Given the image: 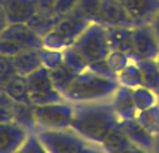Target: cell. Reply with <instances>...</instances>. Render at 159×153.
<instances>
[{"instance_id": "1", "label": "cell", "mask_w": 159, "mask_h": 153, "mask_svg": "<svg viewBox=\"0 0 159 153\" xmlns=\"http://www.w3.org/2000/svg\"><path fill=\"white\" fill-rule=\"evenodd\" d=\"M119 124L110 101L73 103V119L70 128L83 140L101 144L107 134Z\"/></svg>"}, {"instance_id": "2", "label": "cell", "mask_w": 159, "mask_h": 153, "mask_svg": "<svg viewBox=\"0 0 159 153\" xmlns=\"http://www.w3.org/2000/svg\"><path fill=\"white\" fill-rule=\"evenodd\" d=\"M119 88L116 79L104 77L86 69L77 73L71 83L64 91L62 97L70 103H95L110 100Z\"/></svg>"}, {"instance_id": "3", "label": "cell", "mask_w": 159, "mask_h": 153, "mask_svg": "<svg viewBox=\"0 0 159 153\" xmlns=\"http://www.w3.org/2000/svg\"><path fill=\"white\" fill-rule=\"evenodd\" d=\"M71 49L86 63L88 67L95 61L107 58L111 48L109 43L106 25L98 22H91L82 31V34L75 40Z\"/></svg>"}, {"instance_id": "4", "label": "cell", "mask_w": 159, "mask_h": 153, "mask_svg": "<svg viewBox=\"0 0 159 153\" xmlns=\"http://www.w3.org/2000/svg\"><path fill=\"white\" fill-rule=\"evenodd\" d=\"M91 24L88 18H85L76 7L64 15L60 22L52 28L49 33L42 37L43 48L55 49V51H64L66 48L71 46L75 40L82 34V31Z\"/></svg>"}, {"instance_id": "5", "label": "cell", "mask_w": 159, "mask_h": 153, "mask_svg": "<svg viewBox=\"0 0 159 153\" xmlns=\"http://www.w3.org/2000/svg\"><path fill=\"white\" fill-rule=\"evenodd\" d=\"M31 119L40 129H69L73 119V103L64 100L31 106Z\"/></svg>"}, {"instance_id": "6", "label": "cell", "mask_w": 159, "mask_h": 153, "mask_svg": "<svg viewBox=\"0 0 159 153\" xmlns=\"http://www.w3.org/2000/svg\"><path fill=\"white\" fill-rule=\"evenodd\" d=\"M25 83H27L28 101L31 106L64 101L62 94L57 89L55 85L51 80L49 70L43 65L36 69L34 71L28 73L25 76Z\"/></svg>"}, {"instance_id": "7", "label": "cell", "mask_w": 159, "mask_h": 153, "mask_svg": "<svg viewBox=\"0 0 159 153\" xmlns=\"http://www.w3.org/2000/svg\"><path fill=\"white\" fill-rule=\"evenodd\" d=\"M49 153H82L88 144L79 134L69 129H39L36 134Z\"/></svg>"}, {"instance_id": "8", "label": "cell", "mask_w": 159, "mask_h": 153, "mask_svg": "<svg viewBox=\"0 0 159 153\" xmlns=\"http://www.w3.org/2000/svg\"><path fill=\"white\" fill-rule=\"evenodd\" d=\"M158 52L159 43L150 24H141V25H135L132 28L131 58L134 61L155 60Z\"/></svg>"}, {"instance_id": "9", "label": "cell", "mask_w": 159, "mask_h": 153, "mask_svg": "<svg viewBox=\"0 0 159 153\" xmlns=\"http://www.w3.org/2000/svg\"><path fill=\"white\" fill-rule=\"evenodd\" d=\"M135 25L150 24L159 12V0H118Z\"/></svg>"}, {"instance_id": "10", "label": "cell", "mask_w": 159, "mask_h": 153, "mask_svg": "<svg viewBox=\"0 0 159 153\" xmlns=\"http://www.w3.org/2000/svg\"><path fill=\"white\" fill-rule=\"evenodd\" d=\"M106 27L110 25H125V27H135V24L125 12V9L118 0H101V5L95 16V21Z\"/></svg>"}, {"instance_id": "11", "label": "cell", "mask_w": 159, "mask_h": 153, "mask_svg": "<svg viewBox=\"0 0 159 153\" xmlns=\"http://www.w3.org/2000/svg\"><path fill=\"white\" fill-rule=\"evenodd\" d=\"M28 137L25 126L18 122L0 120V153H15Z\"/></svg>"}, {"instance_id": "12", "label": "cell", "mask_w": 159, "mask_h": 153, "mask_svg": "<svg viewBox=\"0 0 159 153\" xmlns=\"http://www.w3.org/2000/svg\"><path fill=\"white\" fill-rule=\"evenodd\" d=\"M7 24H27L37 12L34 0H2Z\"/></svg>"}, {"instance_id": "13", "label": "cell", "mask_w": 159, "mask_h": 153, "mask_svg": "<svg viewBox=\"0 0 159 153\" xmlns=\"http://www.w3.org/2000/svg\"><path fill=\"white\" fill-rule=\"evenodd\" d=\"M0 37L9 39L22 45L25 49H40L43 46L42 37L34 33L27 24H7L0 33Z\"/></svg>"}, {"instance_id": "14", "label": "cell", "mask_w": 159, "mask_h": 153, "mask_svg": "<svg viewBox=\"0 0 159 153\" xmlns=\"http://www.w3.org/2000/svg\"><path fill=\"white\" fill-rule=\"evenodd\" d=\"M119 125L126 134V137L131 140L135 146L141 147L144 150L153 152L156 146V135L147 131L144 126L139 124L135 119H128V120H119Z\"/></svg>"}, {"instance_id": "15", "label": "cell", "mask_w": 159, "mask_h": 153, "mask_svg": "<svg viewBox=\"0 0 159 153\" xmlns=\"http://www.w3.org/2000/svg\"><path fill=\"white\" fill-rule=\"evenodd\" d=\"M110 101L111 107L115 113L118 115L119 120H128V119H135L137 116V107L134 103V98H132V89L131 88H126V86H120L115 91V94L111 95Z\"/></svg>"}, {"instance_id": "16", "label": "cell", "mask_w": 159, "mask_h": 153, "mask_svg": "<svg viewBox=\"0 0 159 153\" xmlns=\"http://www.w3.org/2000/svg\"><path fill=\"white\" fill-rule=\"evenodd\" d=\"M107 28V37L111 51H120L131 56L132 51V28L125 25H110ZM132 60V58H131Z\"/></svg>"}, {"instance_id": "17", "label": "cell", "mask_w": 159, "mask_h": 153, "mask_svg": "<svg viewBox=\"0 0 159 153\" xmlns=\"http://www.w3.org/2000/svg\"><path fill=\"white\" fill-rule=\"evenodd\" d=\"M62 16L57 14L54 9H51V11H37L31 16V20L27 22V25L34 33H37L40 37H43V36L46 34V33H49L60 22V20H61Z\"/></svg>"}, {"instance_id": "18", "label": "cell", "mask_w": 159, "mask_h": 153, "mask_svg": "<svg viewBox=\"0 0 159 153\" xmlns=\"http://www.w3.org/2000/svg\"><path fill=\"white\" fill-rule=\"evenodd\" d=\"M9 58H11V63L14 65V69L16 70V73H20L22 76H27L28 73L42 67L39 49H28L15 56H9Z\"/></svg>"}, {"instance_id": "19", "label": "cell", "mask_w": 159, "mask_h": 153, "mask_svg": "<svg viewBox=\"0 0 159 153\" xmlns=\"http://www.w3.org/2000/svg\"><path fill=\"white\" fill-rule=\"evenodd\" d=\"M116 80L119 82L120 86H126V88H131V89L141 86V70H140L139 63L131 60L116 74Z\"/></svg>"}, {"instance_id": "20", "label": "cell", "mask_w": 159, "mask_h": 153, "mask_svg": "<svg viewBox=\"0 0 159 153\" xmlns=\"http://www.w3.org/2000/svg\"><path fill=\"white\" fill-rule=\"evenodd\" d=\"M141 70V85L159 95V69L153 60L137 61Z\"/></svg>"}, {"instance_id": "21", "label": "cell", "mask_w": 159, "mask_h": 153, "mask_svg": "<svg viewBox=\"0 0 159 153\" xmlns=\"http://www.w3.org/2000/svg\"><path fill=\"white\" fill-rule=\"evenodd\" d=\"M76 74H77L76 71L71 69L70 65H67L66 63L60 64L55 69L49 70V76H51L52 83L55 85V88L61 94H64V91L67 89V86L71 83V80L76 77Z\"/></svg>"}, {"instance_id": "22", "label": "cell", "mask_w": 159, "mask_h": 153, "mask_svg": "<svg viewBox=\"0 0 159 153\" xmlns=\"http://www.w3.org/2000/svg\"><path fill=\"white\" fill-rule=\"evenodd\" d=\"M135 120L141 124L147 131H150L152 134L158 135L159 134V103H156L155 106L140 110L135 116Z\"/></svg>"}, {"instance_id": "23", "label": "cell", "mask_w": 159, "mask_h": 153, "mask_svg": "<svg viewBox=\"0 0 159 153\" xmlns=\"http://www.w3.org/2000/svg\"><path fill=\"white\" fill-rule=\"evenodd\" d=\"M158 94L153 92L152 89L146 88V86H137L132 89V98H134V103H135V107L137 110H144V109H149L158 103Z\"/></svg>"}, {"instance_id": "24", "label": "cell", "mask_w": 159, "mask_h": 153, "mask_svg": "<svg viewBox=\"0 0 159 153\" xmlns=\"http://www.w3.org/2000/svg\"><path fill=\"white\" fill-rule=\"evenodd\" d=\"M39 52H40L42 65L46 67L48 70L55 69L60 64L64 63V54H62V51H55V49H49V48H43L42 46L39 49Z\"/></svg>"}, {"instance_id": "25", "label": "cell", "mask_w": 159, "mask_h": 153, "mask_svg": "<svg viewBox=\"0 0 159 153\" xmlns=\"http://www.w3.org/2000/svg\"><path fill=\"white\" fill-rule=\"evenodd\" d=\"M106 61L109 64V67L111 69V71L115 74H118L119 71L131 61V56L128 54H125V52H120V51H110V54L107 55Z\"/></svg>"}, {"instance_id": "26", "label": "cell", "mask_w": 159, "mask_h": 153, "mask_svg": "<svg viewBox=\"0 0 159 153\" xmlns=\"http://www.w3.org/2000/svg\"><path fill=\"white\" fill-rule=\"evenodd\" d=\"M100 5H101V0H77L76 9L85 18H88L91 22H94L98 14Z\"/></svg>"}, {"instance_id": "27", "label": "cell", "mask_w": 159, "mask_h": 153, "mask_svg": "<svg viewBox=\"0 0 159 153\" xmlns=\"http://www.w3.org/2000/svg\"><path fill=\"white\" fill-rule=\"evenodd\" d=\"M15 153H49L45 146L40 143L36 134H28L25 141L21 144V147Z\"/></svg>"}, {"instance_id": "28", "label": "cell", "mask_w": 159, "mask_h": 153, "mask_svg": "<svg viewBox=\"0 0 159 153\" xmlns=\"http://www.w3.org/2000/svg\"><path fill=\"white\" fill-rule=\"evenodd\" d=\"M89 70H92L94 73H97V74H101L104 77H110V79H116V74L111 71V69L109 67V64L106 61V58L104 60H100V61H95V63L89 64Z\"/></svg>"}, {"instance_id": "29", "label": "cell", "mask_w": 159, "mask_h": 153, "mask_svg": "<svg viewBox=\"0 0 159 153\" xmlns=\"http://www.w3.org/2000/svg\"><path fill=\"white\" fill-rule=\"evenodd\" d=\"M76 6H77V0H57L54 11L62 16V15H67L69 12H71Z\"/></svg>"}, {"instance_id": "30", "label": "cell", "mask_w": 159, "mask_h": 153, "mask_svg": "<svg viewBox=\"0 0 159 153\" xmlns=\"http://www.w3.org/2000/svg\"><path fill=\"white\" fill-rule=\"evenodd\" d=\"M119 153H153V152H149V150H144V149H141V147L135 146L134 143H129L126 147H124L122 150Z\"/></svg>"}, {"instance_id": "31", "label": "cell", "mask_w": 159, "mask_h": 153, "mask_svg": "<svg viewBox=\"0 0 159 153\" xmlns=\"http://www.w3.org/2000/svg\"><path fill=\"white\" fill-rule=\"evenodd\" d=\"M82 153H107L104 150L103 147L100 146V144H94V143H88L85 149L82 150Z\"/></svg>"}, {"instance_id": "32", "label": "cell", "mask_w": 159, "mask_h": 153, "mask_svg": "<svg viewBox=\"0 0 159 153\" xmlns=\"http://www.w3.org/2000/svg\"><path fill=\"white\" fill-rule=\"evenodd\" d=\"M150 25H152V30L153 33H155V36H156V39H158V43H159V12L156 14V16L152 20V22H150Z\"/></svg>"}, {"instance_id": "33", "label": "cell", "mask_w": 159, "mask_h": 153, "mask_svg": "<svg viewBox=\"0 0 159 153\" xmlns=\"http://www.w3.org/2000/svg\"><path fill=\"white\" fill-rule=\"evenodd\" d=\"M0 21H6V16H5V11H3V5H2V0H0ZM7 22V21H6Z\"/></svg>"}, {"instance_id": "34", "label": "cell", "mask_w": 159, "mask_h": 153, "mask_svg": "<svg viewBox=\"0 0 159 153\" xmlns=\"http://www.w3.org/2000/svg\"><path fill=\"white\" fill-rule=\"evenodd\" d=\"M6 25H7L6 21H0V33H2V31L5 30V27H6Z\"/></svg>"}, {"instance_id": "35", "label": "cell", "mask_w": 159, "mask_h": 153, "mask_svg": "<svg viewBox=\"0 0 159 153\" xmlns=\"http://www.w3.org/2000/svg\"><path fill=\"white\" fill-rule=\"evenodd\" d=\"M153 61H155V64L158 65V69H159V52L156 54V56H155V60H153Z\"/></svg>"}]
</instances>
